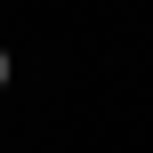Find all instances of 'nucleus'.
<instances>
[{"mask_svg":"<svg viewBox=\"0 0 153 153\" xmlns=\"http://www.w3.org/2000/svg\"><path fill=\"white\" fill-rule=\"evenodd\" d=\"M0 89H8V48H0Z\"/></svg>","mask_w":153,"mask_h":153,"instance_id":"1","label":"nucleus"}]
</instances>
